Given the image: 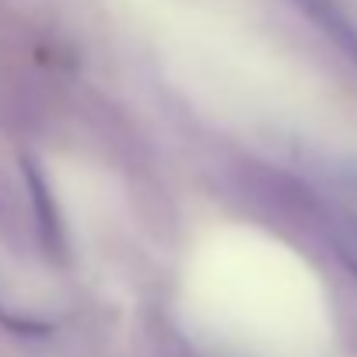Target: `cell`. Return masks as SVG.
<instances>
[{"label":"cell","mask_w":357,"mask_h":357,"mask_svg":"<svg viewBox=\"0 0 357 357\" xmlns=\"http://www.w3.org/2000/svg\"><path fill=\"white\" fill-rule=\"evenodd\" d=\"M350 178H354V186H357V168H354V175H350Z\"/></svg>","instance_id":"4"},{"label":"cell","mask_w":357,"mask_h":357,"mask_svg":"<svg viewBox=\"0 0 357 357\" xmlns=\"http://www.w3.org/2000/svg\"><path fill=\"white\" fill-rule=\"evenodd\" d=\"M329 238H333V252H336V256L343 259V266L357 277V225H354V221H333Z\"/></svg>","instance_id":"3"},{"label":"cell","mask_w":357,"mask_h":357,"mask_svg":"<svg viewBox=\"0 0 357 357\" xmlns=\"http://www.w3.org/2000/svg\"><path fill=\"white\" fill-rule=\"evenodd\" d=\"M25 178H29V190H32V200H36V214H39L43 242H46L50 249H60V245H63V235H60V214H56L53 193L46 190V178L39 175V168H36L32 161H25Z\"/></svg>","instance_id":"2"},{"label":"cell","mask_w":357,"mask_h":357,"mask_svg":"<svg viewBox=\"0 0 357 357\" xmlns=\"http://www.w3.org/2000/svg\"><path fill=\"white\" fill-rule=\"evenodd\" d=\"M294 4H298L315 25H322V29L336 39V46L357 63V29H354L350 18L340 11L336 0H294Z\"/></svg>","instance_id":"1"}]
</instances>
